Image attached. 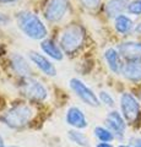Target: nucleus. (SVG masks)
<instances>
[{
  "label": "nucleus",
  "instance_id": "f257e3e1",
  "mask_svg": "<svg viewBox=\"0 0 141 147\" xmlns=\"http://www.w3.org/2000/svg\"><path fill=\"white\" fill-rule=\"evenodd\" d=\"M17 27L25 36L31 39H45L48 34L47 27L44 26L42 20L31 11H21L16 15Z\"/></svg>",
  "mask_w": 141,
  "mask_h": 147
},
{
  "label": "nucleus",
  "instance_id": "f03ea898",
  "mask_svg": "<svg viewBox=\"0 0 141 147\" xmlns=\"http://www.w3.org/2000/svg\"><path fill=\"white\" fill-rule=\"evenodd\" d=\"M32 119V110L26 104H17L9 108L0 117V121L10 129H22Z\"/></svg>",
  "mask_w": 141,
  "mask_h": 147
},
{
  "label": "nucleus",
  "instance_id": "7ed1b4c3",
  "mask_svg": "<svg viewBox=\"0 0 141 147\" xmlns=\"http://www.w3.org/2000/svg\"><path fill=\"white\" fill-rule=\"evenodd\" d=\"M85 40V32L82 27L79 25H70L63 30L60 34L59 45L63 52L66 54H74L79 50L84 44Z\"/></svg>",
  "mask_w": 141,
  "mask_h": 147
},
{
  "label": "nucleus",
  "instance_id": "20e7f679",
  "mask_svg": "<svg viewBox=\"0 0 141 147\" xmlns=\"http://www.w3.org/2000/svg\"><path fill=\"white\" fill-rule=\"evenodd\" d=\"M20 92L32 102H43L48 97L47 88L39 81L32 77H26L20 85Z\"/></svg>",
  "mask_w": 141,
  "mask_h": 147
},
{
  "label": "nucleus",
  "instance_id": "39448f33",
  "mask_svg": "<svg viewBox=\"0 0 141 147\" xmlns=\"http://www.w3.org/2000/svg\"><path fill=\"white\" fill-rule=\"evenodd\" d=\"M69 9V0H48L43 9L44 18L49 22H59L63 20Z\"/></svg>",
  "mask_w": 141,
  "mask_h": 147
},
{
  "label": "nucleus",
  "instance_id": "423d86ee",
  "mask_svg": "<svg viewBox=\"0 0 141 147\" xmlns=\"http://www.w3.org/2000/svg\"><path fill=\"white\" fill-rule=\"evenodd\" d=\"M120 108L121 115L129 123H135L140 115V104L138 99L129 92L121 94L120 97Z\"/></svg>",
  "mask_w": 141,
  "mask_h": 147
},
{
  "label": "nucleus",
  "instance_id": "0eeeda50",
  "mask_svg": "<svg viewBox=\"0 0 141 147\" xmlns=\"http://www.w3.org/2000/svg\"><path fill=\"white\" fill-rule=\"evenodd\" d=\"M70 88L72 92L79 97L84 103L91 107H98L99 105V98L96 96V93L90 88L88 86H86L81 80L79 79H71L70 80Z\"/></svg>",
  "mask_w": 141,
  "mask_h": 147
},
{
  "label": "nucleus",
  "instance_id": "6e6552de",
  "mask_svg": "<svg viewBox=\"0 0 141 147\" xmlns=\"http://www.w3.org/2000/svg\"><path fill=\"white\" fill-rule=\"evenodd\" d=\"M10 67L17 76L22 77V79L31 77L32 75L31 65L27 61V59L20 53H12L10 55Z\"/></svg>",
  "mask_w": 141,
  "mask_h": 147
},
{
  "label": "nucleus",
  "instance_id": "1a4fd4ad",
  "mask_svg": "<svg viewBox=\"0 0 141 147\" xmlns=\"http://www.w3.org/2000/svg\"><path fill=\"white\" fill-rule=\"evenodd\" d=\"M125 121L126 120L124 119V117H123L119 112H117V110L109 112L107 114V117H106V123H107L108 129L117 137H121L123 135H124L125 129H126V123Z\"/></svg>",
  "mask_w": 141,
  "mask_h": 147
},
{
  "label": "nucleus",
  "instance_id": "9d476101",
  "mask_svg": "<svg viewBox=\"0 0 141 147\" xmlns=\"http://www.w3.org/2000/svg\"><path fill=\"white\" fill-rule=\"evenodd\" d=\"M118 52L128 61L141 60V42H124L118 47Z\"/></svg>",
  "mask_w": 141,
  "mask_h": 147
},
{
  "label": "nucleus",
  "instance_id": "9b49d317",
  "mask_svg": "<svg viewBox=\"0 0 141 147\" xmlns=\"http://www.w3.org/2000/svg\"><path fill=\"white\" fill-rule=\"evenodd\" d=\"M30 60L34 64L37 69H39L44 75L47 76H55L57 75V69L55 66L51 63V60H48L47 57H44L43 54H39L37 52H30L28 54Z\"/></svg>",
  "mask_w": 141,
  "mask_h": 147
},
{
  "label": "nucleus",
  "instance_id": "f8f14e48",
  "mask_svg": "<svg viewBox=\"0 0 141 147\" xmlns=\"http://www.w3.org/2000/svg\"><path fill=\"white\" fill-rule=\"evenodd\" d=\"M65 120L70 126H72L74 129H77V130L85 129L87 126V119H86L82 110L77 107H70L67 109Z\"/></svg>",
  "mask_w": 141,
  "mask_h": 147
},
{
  "label": "nucleus",
  "instance_id": "ddd939ff",
  "mask_svg": "<svg viewBox=\"0 0 141 147\" xmlns=\"http://www.w3.org/2000/svg\"><path fill=\"white\" fill-rule=\"evenodd\" d=\"M121 75L131 82H141V60L128 61L123 65Z\"/></svg>",
  "mask_w": 141,
  "mask_h": 147
},
{
  "label": "nucleus",
  "instance_id": "4468645a",
  "mask_svg": "<svg viewBox=\"0 0 141 147\" xmlns=\"http://www.w3.org/2000/svg\"><path fill=\"white\" fill-rule=\"evenodd\" d=\"M104 59H106L107 65L111 69L112 72L121 74V69H123L124 64L121 63V55L117 49L108 48L106 52H104Z\"/></svg>",
  "mask_w": 141,
  "mask_h": 147
},
{
  "label": "nucleus",
  "instance_id": "2eb2a0df",
  "mask_svg": "<svg viewBox=\"0 0 141 147\" xmlns=\"http://www.w3.org/2000/svg\"><path fill=\"white\" fill-rule=\"evenodd\" d=\"M40 49L44 54H47V57L52 58L57 61H60L64 58V52L60 48V45H58L52 39H43L40 42Z\"/></svg>",
  "mask_w": 141,
  "mask_h": 147
},
{
  "label": "nucleus",
  "instance_id": "dca6fc26",
  "mask_svg": "<svg viewBox=\"0 0 141 147\" xmlns=\"http://www.w3.org/2000/svg\"><path fill=\"white\" fill-rule=\"evenodd\" d=\"M128 0H109L106 4V13L108 17L115 18L119 15H123V12L126 10L128 7Z\"/></svg>",
  "mask_w": 141,
  "mask_h": 147
},
{
  "label": "nucleus",
  "instance_id": "f3484780",
  "mask_svg": "<svg viewBox=\"0 0 141 147\" xmlns=\"http://www.w3.org/2000/svg\"><path fill=\"white\" fill-rule=\"evenodd\" d=\"M114 28L120 34H126L134 28V22L129 16L119 15L114 18Z\"/></svg>",
  "mask_w": 141,
  "mask_h": 147
},
{
  "label": "nucleus",
  "instance_id": "a211bd4d",
  "mask_svg": "<svg viewBox=\"0 0 141 147\" xmlns=\"http://www.w3.org/2000/svg\"><path fill=\"white\" fill-rule=\"evenodd\" d=\"M67 137L71 142H74L75 145L80 146V147H88L90 146V140L88 137L86 136L84 132H81L77 129H74V130H70L67 132Z\"/></svg>",
  "mask_w": 141,
  "mask_h": 147
},
{
  "label": "nucleus",
  "instance_id": "6ab92c4d",
  "mask_svg": "<svg viewBox=\"0 0 141 147\" xmlns=\"http://www.w3.org/2000/svg\"><path fill=\"white\" fill-rule=\"evenodd\" d=\"M93 134L101 142H111L114 139V134L104 126H96L93 130Z\"/></svg>",
  "mask_w": 141,
  "mask_h": 147
},
{
  "label": "nucleus",
  "instance_id": "aec40b11",
  "mask_svg": "<svg viewBox=\"0 0 141 147\" xmlns=\"http://www.w3.org/2000/svg\"><path fill=\"white\" fill-rule=\"evenodd\" d=\"M126 11L131 15H136L139 16L141 15V0H133L128 4V7H126Z\"/></svg>",
  "mask_w": 141,
  "mask_h": 147
},
{
  "label": "nucleus",
  "instance_id": "412c9836",
  "mask_svg": "<svg viewBox=\"0 0 141 147\" xmlns=\"http://www.w3.org/2000/svg\"><path fill=\"white\" fill-rule=\"evenodd\" d=\"M98 98L103 104H106L107 107H113V105H114V99H113L111 93H108V92H106V91L99 92V97Z\"/></svg>",
  "mask_w": 141,
  "mask_h": 147
},
{
  "label": "nucleus",
  "instance_id": "4be33fe9",
  "mask_svg": "<svg viewBox=\"0 0 141 147\" xmlns=\"http://www.w3.org/2000/svg\"><path fill=\"white\" fill-rule=\"evenodd\" d=\"M80 1L85 7L91 9V10L97 9L99 6V4H101V0H80Z\"/></svg>",
  "mask_w": 141,
  "mask_h": 147
},
{
  "label": "nucleus",
  "instance_id": "5701e85b",
  "mask_svg": "<svg viewBox=\"0 0 141 147\" xmlns=\"http://www.w3.org/2000/svg\"><path fill=\"white\" fill-rule=\"evenodd\" d=\"M10 22V17L3 11H0V26H6Z\"/></svg>",
  "mask_w": 141,
  "mask_h": 147
},
{
  "label": "nucleus",
  "instance_id": "b1692460",
  "mask_svg": "<svg viewBox=\"0 0 141 147\" xmlns=\"http://www.w3.org/2000/svg\"><path fill=\"white\" fill-rule=\"evenodd\" d=\"M96 147H113V146L109 144V142H99Z\"/></svg>",
  "mask_w": 141,
  "mask_h": 147
},
{
  "label": "nucleus",
  "instance_id": "393cba45",
  "mask_svg": "<svg viewBox=\"0 0 141 147\" xmlns=\"http://www.w3.org/2000/svg\"><path fill=\"white\" fill-rule=\"evenodd\" d=\"M16 1H19V0H0V4H12Z\"/></svg>",
  "mask_w": 141,
  "mask_h": 147
},
{
  "label": "nucleus",
  "instance_id": "a878e982",
  "mask_svg": "<svg viewBox=\"0 0 141 147\" xmlns=\"http://www.w3.org/2000/svg\"><path fill=\"white\" fill-rule=\"evenodd\" d=\"M134 146L135 147H141V139H136L134 141Z\"/></svg>",
  "mask_w": 141,
  "mask_h": 147
},
{
  "label": "nucleus",
  "instance_id": "bb28decb",
  "mask_svg": "<svg viewBox=\"0 0 141 147\" xmlns=\"http://www.w3.org/2000/svg\"><path fill=\"white\" fill-rule=\"evenodd\" d=\"M0 147H5V142H4V139L0 136Z\"/></svg>",
  "mask_w": 141,
  "mask_h": 147
},
{
  "label": "nucleus",
  "instance_id": "cd10ccee",
  "mask_svg": "<svg viewBox=\"0 0 141 147\" xmlns=\"http://www.w3.org/2000/svg\"><path fill=\"white\" fill-rule=\"evenodd\" d=\"M118 147H131V146H128V145H120V146H118Z\"/></svg>",
  "mask_w": 141,
  "mask_h": 147
},
{
  "label": "nucleus",
  "instance_id": "c85d7f7f",
  "mask_svg": "<svg viewBox=\"0 0 141 147\" xmlns=\"http://www.w3.org/2000/svg\"><path fill=\"white\" fill-rule=\"evenodd\" d=\"M7 147H19V146H7Z\"/></svg>",
  "mask_w": 141,
  "mask_h": 147
}]
</instances>
